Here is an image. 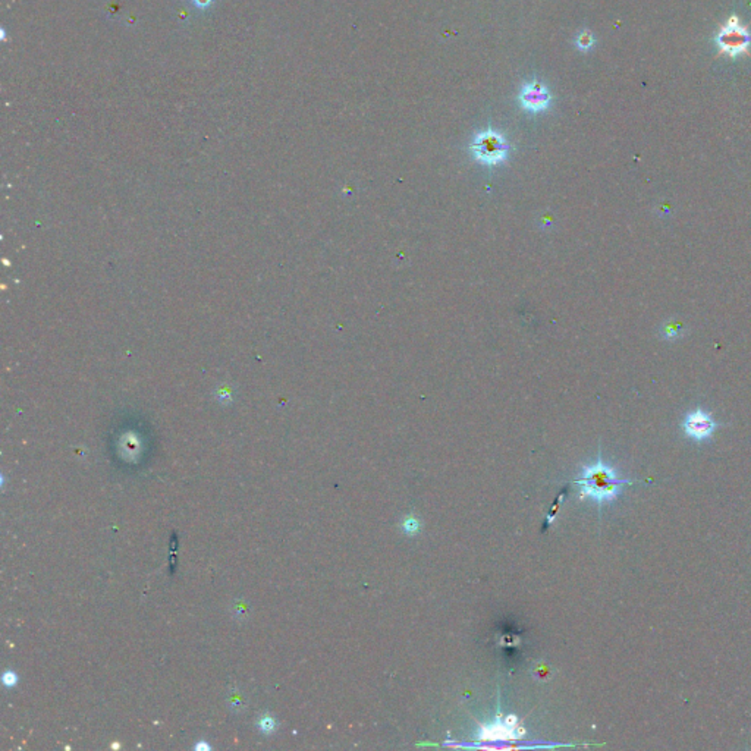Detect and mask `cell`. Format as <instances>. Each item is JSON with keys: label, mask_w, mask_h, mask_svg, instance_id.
Instances as JSON below:
<instances>
[{"label": "cell", "mask_w": 751, "mask_h": 751, "mask_svg": "<svg viewBox=\"0 0 751 751\" xmlns=\"http://www.w3.org/2000/svg\"><path fill=\"white\" fill-rule=\"evenodd\" d=\"M581 487V498H590L599 505L610 502L619 495V489L625 484H633V480H621L609 466L599 455L596 464L583 468L581 475L574 482Z\"/></svg>", "instance_id": "obj_1"}, {"label": "cell", "mask_w": 751, "mask_h": 751, "mask_svg": "<svg viewBox=\"0 0 751 751\" xmlns=\"http://www.w3.org/2000/svg\"><path fill=\"white\" fill-rule=\"evenodd\" d=\"M716 46L719 50V56H728L736 59L738 56H750L751 46V31L741 19L732 15L727 19L725 24L719 26L716 34Z\"/></svg>", "instance_id": "obj_2"}, {"label": "cell", "mask_w": 751, "mask_h": 751, "mask_svg": "<svg viewBox=\"0 0 751 751\" xmlns=\"http://www.w3.org/2000/svg\"><path fill=\"white\" fill-rule=\"evenodd\" d=\"M470 152L474 160L484 166H498L508 159L511 145L503 139V135L487 128L474 136L470 144Z\"/></svg>", "instance_id": "obj_3"}, {"label": "cell", "mask_w": 751, "mask_h": 751, "mask_svg": "<svg viewBox=\"0 0 751 751\" xmlns=\"http://www.w3.org/2000/svg\"><path fill=\"white\" fill-rule=\"evenodd\" d=\"M718 426L719 425L712 414L704 411L703 408H697L688 413L684 421H682V430H684L686 436L695 442H703L712 438Z\"/></svg>", "instance_id": "obj_4"}, {"label": "cell", "mask_w": 751, "mask_h": 751, "mask_svg": "<svg viewBox=\"0 0 751 751\" xmlns=\"http://www.w3.org/2000/svg\"><path fill=\"white\" fill-rule=\"evenodd\" d=\"M552 100L553 97L549 88L536 79L525 83L521 93L518 94V102H520L524 111L530 113H541L548 111Z\"/></svg>", "instance_id": "obj_5"}, {"label": "cell", "mask_w": 751, "mask_h": 751, "mask_svg": "<svg viewBox=\"0 0 751 751\" xmlns=\"http://www.w3.org/2000/svg\"><path fill=\"white\" fill-rule=\"evenodd\" d=\"M574 43H576V46H577L578 50H581V52H589V50H592L593 46L596 45V38H594V35H593L589 30H584V31H581V33L576 37Z\"/></svg>", "instance_id": "obj_6"}, {"label": "cell", "mask_w": 751, "mask_h": 751, "mask_svg": "<svg viewBox=\"0 0 751 751\" xmlns=\"http://www.w3.org/2000/svg\"><path fill=\"white\" fill-rule=\"evenodd\" d=\"M402 527H404L405 535H416V532H418V530H420V523H418L417 518L409 516L404 521Z\"/></svg>", "instance_id": "obj_7"}, {"label": "cell", "mask_w": 751, "mask_h": 751, "mask_svg": "<svg viewBox=\"0 0 751 751\" xmlns=\"http://www.w3.org/2000/svg\"><path fill=\"white\" fill-rule=\"evenodd\" d=\"M562 499H564V493L561 495V498H559V499H558V502L555 503V507H553V509L551 511V514H549V518H548V521H546V524H551V521H552V520H553V518H555V512H556V509H559V507H561V502H562Z\"/></svg>", "instance_id": "obj_8"}, {"label": "cell", "mask_w": 751, "mask_h": 751, "mask_svg": "<svg viewBox=\"0 0 751 751\" xmlns=\"http://www.w3.org/2000/svg\"><path fill=\"white\" fill-rule=\"evenodd\" d=\"M194 3L198 8H206V6H209L212 3V0H194Z\"/></svg>", "instance_id": "obj_9"}]
</instances>
